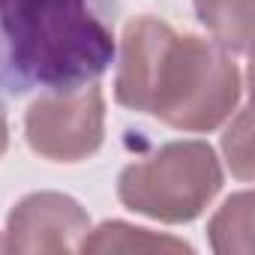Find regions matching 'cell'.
Listing matches in <instances>:
<instances>
[{
    "label": "cell",
    "mask_w": 255,
    "mask_h": 255,
    "mask_svg": "<svg viewBox=\"0 0 255 255\" xmlns=\"http://www.w3.org/2000/svg\"><path fill=\"white\" fill-rule=\"evenodd\" d=\"M195 12L219 45L237 54H249L252 0H195Z\"/></svg>",
    "instance_id": "52a82bcc"
},
{
    "label": "cell",
    "mask_w": 255,
    "mask_h": 255,
    "mask_svg": "<svg viewBox=\"0 0 255 255\" xmlns=\"http://www.w3.org/2000/svg\"><path fill=\"white\" fill-rule=\"evenodd\" d=\"M222 189V168L204 141H168L153 156L126 165L117 198L150 219L192 222Z\"/></svg>",
    "instance_id": "3957f363"
},
{
    "label": "cell",
    "mask_w": 255,
    "mask_h": 255,
    "mask_svg": "<svg viewBox=\"0 0 255 255\" xmlns=\"http://www.w3.org/2000/svg\"><path fill=\"white\" fill-rule=\"evenodd\" d=\"M24 135L33 153L51 162H81L102 147L105 99L99 84L45 90L24 117Z\"/></svg>",
    "instance_id": "277c9868"
},
{
    "label": "cell",
    "mask_w": 255,
    "mask_h": 255,
    "mask_svg": "<svg viewBox=\"0 0 255 255\" xmlns=\"http://www.w3.org/2000/svg\"><path fill=\"white\" fill-rule=\"evenodd\" d=\"M0 249H3V243H0Z\"/></svg>",
    "instance_id": "8fae6325"
},
{
    "label": "cell",
    "mask_w": 255,
    "mask_h": 255,
    "mask_svg": "<svg viewBox=\"0 0 255 255\" xmlns=\"http://www.w3.org/2000/svg\"><path fill=\"white\" fill-rule=\"evenodd\" d=\"M78 252H192V246L126 222H102L96 231L81 237Z\"/></svg>",
    "instance_id": "8992f818"
},
{
    "label": "cell",
    "mask_w": 255,
    "mask_h": 255,
    "mask_svg": "<svg viewBox=\"0 0 255 255\" xmlns=\"http://www.w3.org/2000/svg\"><path fill=\"white\" fill-rule=\"evenodd\" d=\"M210 243L219 255L252 249V192L231 195L210 219Z\"/></svg>",
    "instance_id": "ba28073f"
},
{
    "label": "cell",
    "mask_w": 255,
    "mask_h": 255,
    "mask_svg": "<svg viewBox=\"0 0 255 255\" xmlns=\"http://www.w3.org/2000/svg\"><path fill=\"white\" fill-rule=\"evenodd\" d=\"M114 60L105 0H0V96L72 90Z\"/></svg>",
    "instance_id": "7a4b0ae2"
},
{
    "label": "cell",
    "mask_w": 255,
    "mask_h": 255,
    "mask_svg": "<svg viewBox=\"0 0 255 255\" xmlns=\"http://www.w3.org/2000/svg\"><path fill=\"white\" fill-rule=\"evenodd\" d=\"M240 93L243 75L216 39L177 33L150 15L126 24L114 78L120 105L183 132H210L234 114Z\"/></svg>",
    "instance_id": "6da1fadb"
},
{
    "label": "cell",
    "mask_w": 255,
    "mask_h": 255,
    "mask_svg": "<svg viewBox=\"0 0 255 255\" xmlns=\"http://www.w3.org/2000/svg\"><path fill=\"white\" fill-rule=\"evenodd\" d=\"M90 231L87 210L63 192H33L21 198L6 219V252L18 255H66L75 252Z\"/></svg>",
    "instance_id": "5b68a950"
},
{
    "label": "cell",
    "mask_w": 255,
    "mask_h": 255,
    "mask_svg": "<svg viewBox=\"0 0 255 255\" xmlns=\"http://www.w3.org/2000/svg\"><path fill=\"white\" fill-rule=\"evenodd\" d=\"M6 147H9V126H6V114H3V108H0V156L6 153Z\"/></svg>",
    "instance_id": "30bf717a"
},
{
    "label": "cell",
    "mask_w": 255,
    "mask_h": 255,
    "mask_svg": "<svg viewBox=\"0 0 255 255\" xmlns=\"http://www.w3.org/2000/svg\"><path fill=\"white\" fill-rule=\"evenodd\" d=\"M222 150H225L231 168L237 171V177L249 180V114H246V108L240 111L237 126H231L222 135Z\"/></svg>",
    "instance_id": "9c48e42d"
}]
</instances>
